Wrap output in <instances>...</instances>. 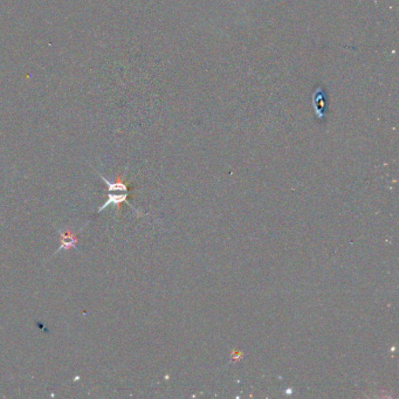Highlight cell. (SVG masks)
Here are the masks:
<instances>
[{
  "instance_id": "cell-1",
  "label": "cell",
  "mask_w": 399,
  "mask_h": 399,
  "mask_svg": "<svg viewBox=\"0 0 399 399\" xmlns=\"http://www.w3.org/2000/svg\"><path fill=\"white\" fill-rule=\"evenodd\" d=\"M59 236H60V246L59 248L55 250L54 254L52 256H54L55 254H58L59 252L64 249H70V248H76V244H77V233H74L70 230L66 231H60L58 230Z\"/></svg>"
},
{
  "instance_id": "cell-2",
  "label": "cell",
  "mask_w": 399,
  "mask_h": 399,
  "mask_svg": "<svg viewBox=\"0 0 399 399\" xmlns=\"http://www.w3.org/2000/svg\"><path fill=\"white\" fill-rule=\"evenodd\" d=\"M98 175H100L102 181L107 184L108 191H109V192H129L128 185L123 182V176L124 175H117L115 182L108 181V179L100 172H98Z\"/></svg>"
},
{
  "instance_id": "cell-3",
  "label": "cell",
  "mask_w": 399,
  "mask_h": 399,
  "mask_svg": "<svg viewBox=\"0 0 399 399\" xmlns=\"http://www.w3.org/2000/svg\"><path fill=\"white\" fill-rule=\"evenodd\" d=\"M128 194H129V192H124L122 194L109 193V196H108L107 203H104L103 205H102L100 209H98L97 212H102L104 209H106V207H108L109 205H115L116 206V211H119L121 204H122V203H128V202H126V197H128ZM129 205H130V204H129Z\"/></svg>"
}]
</instances>
